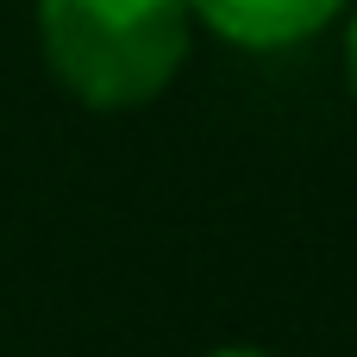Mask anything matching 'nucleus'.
I'll return each instance as SVG.
<instances>
[{
	"mask_svg": "<svg viewBox=\"0 0 357 357\" xmlns=\"http://www.w3.org/2000/svg\"><path fill=\"white\" fill-rule=\"evenodd\" d=\"M56 82L88 107H144L188 50V0H38Z\"/></svg>",
	"mask_w": 357,
	"mask_h": 357,
	"instance_id": "f257e3e1",
	"label": "nucleus"
},
{
	"mask_svg": "<svg viewBox=\"0 0 357 357\" xmlns=\"http://www.w3.org/2000/svg\"><path fill=\"white\" fill-rule=\"evenodd\" d=\"M220 38L232 44H251V50H276V44H295L307 31H320L345 0H188Z\"/></svg>",
	"mask_w": 357,
	"mask_h": 357,
	"instance_id": "f03ea898",
	"label": "nucleus"
},
{
	"mask_svg": "<svg viewBox=\"0 0 357 357\" xmlns=\"http://www.w3.org/2000/svg\"><path fill=\"white\" fill-rule=\"evenodd\" d=\"M345 69H351V88H357V25H351V44H345Z\"/></svg>",
	"mask_w": 357,
	"mask_h": 357,
	"instance_id": "7ed1b4c3",
	"label": "nucleus"
},
{
	"mask_svg": "<svg viewBox=\"0 0 357 357\" xmlns=\"http://www.w3.org/2000/svg\"><path fill=\"white\" fill-rule=\"evenodd\" d=\"M213 357H270V351H213Z\"/></svg>",
	"mask_w": 357,
	"mask_h": 357,
	"instance_id": "20e7f679",
	"label": "nucleus"
}]
</instances>
